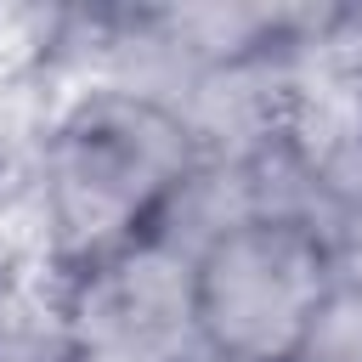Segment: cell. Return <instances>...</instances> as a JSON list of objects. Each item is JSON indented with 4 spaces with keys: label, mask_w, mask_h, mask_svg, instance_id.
I'll return each instance as SVG.
<instances>
[{
    "label": "cell",
    "mask_w": 362,
    "mask_h": 362,
    "mask_svg": "<svg viewBox=\"0 0 362 362\" xmlns=\"http://www.w3.org/2000/svg\"><path fill=\"white\" fill-rule=\"evenodd\" d=\"M294 362H362V294L334 288Z\"/></svg>",
    "instance_id": "8992f818"
},
{
    "label": "cell",
    "mask_w": 362,
    "mask_h": 362,
    "mask_svg": "<svg viewBox=\"0 0 362 362\" xmlns=\"http://www.w3.org/2000/svg\"><path fill=\"white\" fill-rule=\"evenodd\" d=\"M17 300V277H11V266H6V255H0V311Z\"/></svg>",
    "instance_id": "52a82bcc"
},
{
    "label": "cell",
    "mask_w": 362,
    "mask_h": 362,
    "mask_svg": "<svg viewBox=\"0 0 362 362\" xmlns=\"http://www.w3.org/2000/svg\"><path fill=\"white\" fill-rule=\"evenodd\" d=\"M198 158L187 113L164 96L96 85L68 102L40 153V204L62 272L147 238Z\"/></svg>",
    "instance_id": "6da1fadb"
},
{
    "label": "cell",
    "mask_w": 362,
    "mask_h": 362,
    "mask_svg": "<svg viewBox=\"0 0 362 362\" xmlns=\"http://www.w3.org/2000/svg\"><path fill=\"white\" fill-rule=\"evenodd\" d=\"M317 175V226L334 260V283L362 294V136L311 164Z\"/></svg>",
    "instance_id": "277c9868"
},
{
    "label": "cell",
    "mask_w": 362,
    "mask_h": 362,
    "mask_svg": "<svg viewBox=\"0 0 362 362\" xmlns=\"http://www.w3.org/2000/svg\"><path fill=\"white\" fill-rule=\"evenodd\" d=\"M209 362H294V356H226V351H209Z\"/></svg>",
    "instance_id": "ba28073f"
},
{
    "label": "cell",
    "mask_w": 362,
    "mask_h": 362,
    "mask_svg": "<svg viewBox=\"0 0 362 362\" xmlns=\"http://www.w3.org/2000/svg\"><path fill=\"white\" fill-rule=\"evenodd\" d=\"M0 362H85L62 305H34V300H11L0 311Z\"/></svg>",
    "instance_id": "5b68a950"
},
{
    "label": "cell",
    "mask_w": 362,
    "mask_h": 362,
    "mask_svg": "<svg viewBox=\"0 0 362 362\" xmlns=\"http://www.w3.org/2000/svg\"><path fill=\"white\" fill-rule=\"evenodd\" d=\"M192 277L209 351L226 356H300L339 288L311 215H255L221 232L192 255Z\"/></svg>",
    "instance_id": "7a4b0ae2"
},
{
    "label": "cell",
    "mask_w": 362,
    "mask_h": 362,
    "mask_svg": "<svg viewBox=\"0 0 362 362\" xmlns=\"http://www.w3.org/2000/svg\"><path fill=\"white\" fill-rule=\"evenodd\" d=\"M85 362H209L192 255L136 238L62 272L57 294Z\"/></svg>",
    "instance_id": "3957f363"
}]
</instances>
